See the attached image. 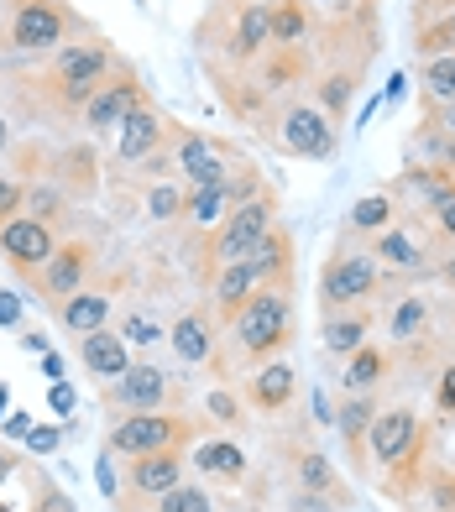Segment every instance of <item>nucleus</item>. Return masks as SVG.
Returning a JSON list of instances; mask_svg holds the SVG:
<instances>
[{
    "mask_svg": "<svg viewBox=\"0 0 455 512\" xmlns=\"http://www.w3.org/2000/svg\"><path fill=\"white\" fill-rule=\"evenodd\" d=\"M89 272H95V246L89 241H68V246H58L48 262H42V272H37V293H42V304H68L84 283H89Z\"/></svg>",
    "mask_w": 455,
    "mask_h": 512,
    "instance_id": "nucleus-12",
    "label": "nucleus"
},
{
    "mask_svg": "<svg viewBox=\"0 0 455 512\" xmlns=\"http://www.w3.org/2000/svg\"><path fill=\"white\" fill-rule=\"evenodd\" d=\"M388 377H393V351L377 345V340H367L361 351H351L346 377H340V392H377V387H388Z\"/></svg>",
    "mask_w": 455,
    "mask_h": 512,
    "instance_id": "nucleus-23",
    "label": "nucleus"
},
{
    "mask_svg": "<svg viewBox=\"0 0 455 512\" xmlns=\"http://www.w3.org/2000/svg\"><path fill=\"white\" fill-rule=\"evenodd\" d=\"M293 392H299V371H293L288 361H262L252 371V382H246V408L272 418V413L293 408Z\"/></svg>",
    "mask_w": 455,
    "mask_h": 512,
    "instance_id": "nucleus-15",
    "label": "nucleus"
},
{
    "mask_svg": "<svg viewBox=\"0 0 455 512\" xmlns=\"http://www.w3.org/2000/svg\"><path fill=\"white\" fill-rule=\"evenodd\" d=\"M414 48L424 58H440V53H455V11L424 21V27H414Z\"/></svg>",
    "mask_w": 455,
    "mask_h": 512,
    "instance_id": "nucleus-36",
    "label": "nucleus"
},
{
    "mask_svg": "<svg viewBox=\"0 0 455 512\" xmlns=\"http://www.w3.org/2000/svg\"><path fill=\"white\" fill-rule=\"evenodd\" d=\"M95 481H100V492L110 502H121V476H116V455L110 450H100V460H95Z\"/></svg>",
    "mask_w": 455,
    "mask_h": 512,
    "instance_id": "nucleus-41",
    "label": "nucleus"
},
{
    "mask_svg": "<svg viewBox=\"0 0 455 512\" xmlns=\"http://www.w3.org/2000/svg\"><path fill=\"white\" fill-rule=\"evenodd\" d=\"M367 335H372V309L361 304V309H340V314H325V351L330 356H351V351H361L367 345Z\"/></svg>",
    "mask_w": 455,
    "mask_h": 512,
    "instance_id": "nucleus-28",
    "label": "nucleus"
},
{
    "mask_svg": "<svg viewBox=\"0 0 455 512\" xmlns=\"http://www.w3.org/2000/svg\"><path fill=\"white\" fill-rule=\"evenodd\" d=\"M272 230H278V199L272 194H257L236 204L231 215L220 220V230L210 236V267H231V262H246Z\"/></svg>",
    "mask_w": 455,
    "mask_h": 512,
    "instance_id": "nucleus-5",
    "label": "nucleus"
},
{
    "mask_svg": "<svg viewBox=\"0 0 455 512\" xmlns=\"http://www.w3.org/2000/svg\"><path fill=\"white\" fill-rule=\"evenodd\" d=\"M21 199H27V183H16V178H0V225L21 215Z\"/></svg>",
    "mask_w": 455,
    "mask_h": 512,
    "instance_id": "nucleus-42",
    "label": "nucleus"
},
{
    "mask_svg": "<svg viewBox=\"0 0 455 512\" xmlns=\"http://www.w3.org/2000/svg\"><path fill=\"white\" fill-rule=\"evenodd\" d=\"M121 340H126V345H157V340H168V330H163L157 319H147V314H126Z\"/></svg>",
    "mask_w": 455,
    "mask_h": 512,
    "instance_id": "nucleus-39",
    "label": "nucleus"
},
{
    "mask_svg": "<svg viewBox=\"0 0 455 512\" xmlns=\"http://www.w3.org/2000/svg\"><path fill=\"white\" fill-rule=\"evenodd\" d=\"M6 476H11V455H6V450H0V481H6Z\"/></svg>",
    "mask_w": 455,
    "mask_h": 512,
    "instance_id": "nucleus-53",
    "label": "nucleus"
},
{
    "mask_svg": "<svg viewBox=\"0 0 455 512\" xmlns=\"http://www.w3.org/2000/svg\"><path fill=\"white\" fill-rule=\"evenodd\" d=\"M58 439H63L58 429H32V434H27V445H32L37 455H48V450H58Z\"/></svg>",
    "mask_w": 455,
    "mask_h": 512,
    "instance_id": "nucleus-46",
    "label": "nucleus"
},
{
    "mask_svg": "<svg viewBox=\"0 0 455 512\" xmlns=\"http://www.w3.org/2000/svg\"><path fill=\"white\" fill-rule=\"evenodd\" d=\"M225 215H231L225 183H215V189H189V194H184V220H189L194 230H220Z\"/></svg>",
    "mask_w": 455,
    "mask_h": 512,
    "instance_id": "nucleus-32",
    "label": "nucleus"
},
{
    "mask_svg": "<svg viewBox=\"0 0 455 512\" xmlns=\"http://www.w3.org/2000/svg\"><path fill=\"white\" fill-rule=\"evenodd\" d=\"M267 27L278 48H299L309 37V0H272L267 6Z\"/></svg>",
    "mask_w": 455,
    "mask_h": 512,
    "instance_id": "nucleus-30",
    "label": "nucleus"
},
{
    "mask_svg": "<svg viewBox=\"0 0 455 512\" xmlns=\"http://www.w3.org/2000/svg\"><path fill=\"white\" fill-rule=\"evenodd\" d=\"M367 251L377 256V267L388 277H424V272H435V246H429L424 220H403L398 215L382 236L367 241Z\"/></svg>",
    "mask_w": 455,
    "mask_h": 512,
    "instance_id": "nucleus-6",
    "label": "nucleus"
},
{
    "mask_svg": "<svg viewBox=\"0 0 455 512\" xmlns=\"http://www.w3.org/2000/svg\"><path fill=\"white\" fill-rule=\"evenodd\" d=\"M204 408H210L220 424H241V403L231 398V392H210V398H204Z\"/></svg>",
    "mask_w": 455,
    "mask_h": 512,
    "instance_id": "nucleus-43",
    "label": "nucleus"
},
{
    "mask_svg": "<svg viewBox=\"0 0 455 512\" xmlns=\"http://www.w3.org/2000/svg\"><path fill=\"white\" fill-rule=\"evenodd\" d=\"M0 429H6L11 439H27V434H32V413H11V418H6V424H0Z\"/></svg>",
    "mask_w": 455,
    "mask_h": 512,
    "instance_id": "nucleus-49",
    "label": "nucleus"
},
{
    "mask_svg": "<svg viewBox=\"0 0 455 512\" xmlns=\"http://www.w3.org/2000/svg\"><path fill=\"white\" fill-rule=\"evenodd\" d=\"M393 220H398V199L393 194H367V199H356L351 215H346V241H372Z\"/></svg>",
    "mask_w": 455,
    "mask_h": 512,
    "instance_id": "nucleus-29",
    "label": "nucleus"
},
{
    "mask_svg": "<svg viewBox=\"0 0 455 512\" xmlns=\"http://www.w3.org/2000/svg\"><path fill=\"white\" fill-rule=\"evenodd\" d=\"M246 450L236 445V439H199L194 455H189V471H199L204 481H220V486H236L246 476Z\"/></svg>",
    "mask_w": 455,
    "mask_h": 512,
    "instance_id": "nucleus-19",
    "label": "nucleus"
},
{
    "mask_svg": "<svg viewBox=\"0 0 455 512\" xmlns=\"http://www.w3.org/2000/svg\"><path fill=\"white\" fill-rule=\"evenodd\" d=\"M6 142H11V131H6V121H0V152H6Z\"/></svg>",
    "mask_w": 455,
    "mask_h": 512,
    "instance_id": "nucleus-55",
    "label": "nucleus"
},
{
    "mask_svg": "<svg viewBox=\"0 0 455 512\" xmlns=\"http://www.w3.org/2000/svg\"><path fill=\"white\" fill-rule=\"evenodd\" d=\"M262 288V272L252 262H231V267H215V283H210V298H215V309L231 319L246 298H252Z\"/></svg>",
    "mask_w": 455,
    "mask_h": 512,
    "instance_id": "nucleus-26",
    "label": "nucleus"
},
{
    "mask_svg": "<svg viewBox=\"0 0 455 512\" xmlns=\"http://www.w3.org/2000/svg\"><path fill=\"white\" fill-rule=\"evenodd\" d=\"M58 251V236L48 220H32V215H16L0 225V256L16 267V272H42V262Z\"/></svg>",
    "mask_w": 455,
    "mask_h": 512,
    "instance_id": "nucleus-13",
    "label": "nucleus"
},
{
    "mask_svg": "<svg viewBox=\"0 0 455 512\" xmlns=\"http://www.w3.org/2000/svg\"><path fill=\"white\" fill-rule=\"evenodd\" d=\"M147 95H142V84H136L131 74H110L95 95L84 100V131H95V136H105V131H116L121 121H126V110L131 105H142Z\"/></svg>",
    "mask_w": 455,
    "mask_h": 512,
    "instance_id": "nucleus-14",
    "label": "nucleus"
},
{
    "mask_svg": "<svg viewBox=\"0 0 455 512\" xmlns=\"http://www.w3.org/2000/svg\"><path fill=\"white\" fill-rule=\"evenodd\" d=\"M335 136H340V126L330 121L320 105H299V100H293V105H283V115H278V147H283L288 157L320 162V157L335 152Z\"/></svg>",
    "mask_w": 455,
    "mask_h": 512,
    "instance_id": "nucleus-10",
    "label": "nucleus"
},
{
    "mask_svg": "<svg viewBox=\"0 0 455 512\" xmlns=\"http://www.w3.org/2000/svg\"><path fill=\"white\" fill-rule=\"evenodd\" d=\"M168 345H173V356L184 361V366H204V361H215V324L204 309H189V314H178L168 324Z\"/></svg>",
    "mask_w": 455,
    "mask_h": 512,
    "instance_id": "nucleus-20",
    "label": "nucleus"
},
{
    "mask_svg": "<svg viewBox=\"0 0 455 512\" xmlns=\"http://www.w3.org/2000/svg\"><path fill=\"white\" fill-rule=\"evenodd\" d=\"M0 324H21V298L16 293H0Z\"/></svg>",
    "mask_w": 455,
    "mask_h": 512,
    "instance_id": "nucleus-50",
    "label": "nucleus"
},
{
    "mask_svg": "<svg viewBox=\"0 0 455 512\" xmlns=\"http://www.w3.org/2000/svg\"><path fill=\"white\" fill-rule=\"evenodd\" d=\"M116 131H121V136H116V157H121V162H142V157H152L157 147H163V115H157L147 100L131 105L126 121H121Z\"/></svg>",
    "mask_w": 455,
    "mask_h": 512,
    "instance_id": "nucleus-18",
    "label": "nucleus"
},
{
    "mask_svg": "<svg viewBox=\"0 0 455 512\" xmlns=\"http://www.w3.org/2000/svg\"><path fill=\"white\" fill-rule=\"evenodd\" d=\"M178 173H184L189 189H215L225 183V157L215 142H204V136H178Z\"/></svg>",
    "mask_w": 455,
    "mask_h": 512,
    "instance_id": "nucleus-22",
    "label": "nucleus"
},
{
    "mask_svg": "<svg viewBox=\"0 0 455 512\" xmlns=\"http://www.w3.org/2000/svg\"><path fill=\"white\" fill-rule=\"evenodd\" d=\"M184 194L189 189H178V183H157L147 194V220H178L184 215Z\"/></svg>",
    "mask_w": 455,
    "mask_h": 512,
    "instance_id": "nucleus-38",
    "label": "nucleus"
},
{
    "mask_svg": "<svg viewBox=\"0 0 455 512\" xmlns=\"http://www.w3.org/2000/svg\"><path fill=\"white\" fill-rule=\"evenodd\" d=\"M267 42H272L267 6H262V0H246V6L236 11V32H231V42H225V53H231L236 63H252V58L267 53Z\"/></svg>",
    "mask_w": 455,
    "mask_h": 512,
    "instance_id": "nucleus-24",
    "label": "nucleus"
},
{
    "mask_svg": "<svg viewBox=\"0 0 455 512\" xmlns=\"http://www.w3.org/2000/svg\"><path fill=\"white\" fill-rule=\"evenodd\" d=\"M178 392V382L168 377L163 366H126L116 382H105V408L110 413H147V408H163Z\"/></svg>",
    "mask_w": 455,
    "mask_h": 512,
    "instance_id": "nucleus-11",
    "label": "nucleus"
},
{
    "mask_svg": "<svg viewBox=\"0 0 455 512\" xmlns=\"http://www.w3.org/2000/svg\"><path fill=\"white\" fill-rule=\"evenodd\" d=\"M293 283H262L246 304L231 314V345L241 361H272L293 345Z\"/></svg>",
    "mask_w": 455,
    "mask_h": 512,
    "instance_id": "nucleus-1",
    "label": "nucleus"
},
{
    "mask_svg": "<svg viewBox=\"0 0 455 512\" xmlns=\"http://www.w3.org/2000/svg\"><path fill=\"white\" fill-rule=\"evenodd\" d=\"M21 209H27V215L32 220H58L63 215V194L53 189V183H32V189H27V199H21Z\"/></svg>",
    "mask_w": 455,
    "mask_h": 512,
    "instance_id": "nucleus-37",
    "label": "nucleus"
},
{
    "mask_svg": "<svg viewBox=\"0 0 455 512\" xmlns=\"http://www.w3.org/2000/svg\"><path fill=\"white\" fill-rule=\"evenodd\" d=\"M429 324H435V304H429L424 293H398V298H393V314H388V340H393V345L424 340Z\"/></svg>",
    "mask_w": 455,
    "mask_h": 512,
    "instance_id": "nucleus-25",
    "label": "nucleus"
},
{
    "mask_svg": "<svg viewBox=\"0 0 455 512\" xmlns=\"http://www.w3.org/2000/svg\"><path fill=\"white\" fill-rule=\"evenodd\" d=\"M445 11H455V0H414V27H424V21H435Z\"/></svg>",
    "mask_w": 455,
    "mask_h": 512,
    "instance_id": "nucleus-45",
    "label": "nucleus"
},
{
    "mask_svg": "<svg viewBox=\"0 0 455 512\" xmlns=\"http://www.w3.org/2000/svg\"><path fill=\"white\" fill-rule=\"evenodd\" d=\"M382 288H388V272L377 267L367 241H340V246H330L325 267H320V314L361 309V304H372Z\"/></svg>",
    "mask_w": 455,
    "mask_h": 512,
    "instance_id": "nucleus-2",
    "label": "nucleus"
},
{
    "mask_svg": "<svg viewBox=\"0 0 455 512\" xmlns=\"http://www.w3.org/2000/svg\"><path fill=\"white\" fill-rule=\"evenodd\" d=\"M79 361H84L89 377L116 382L131 366V345L121 340V330H89V335H79Z\"/></svg>",
    "mask_w": 455,
    "mask_h": 512,
    "instance_id": "nucleus-21",
    "label": "nucleus"
},
{
    "mask_svg": "<svg viewBox=\"0 0 455 512\" xmlns=\"http://www.w3.org/2000/svg\"><path fill=\"white\" fill-rule=\"evenodd\" d=\"M74 16L63 0H16L11 6V48L16 53H58Z\"/></svg>",
    "mask_w": 455,
    "mask_h": 512,
    "instance_id": "nucleus-8",
    "label": "nucleus"
},
{
    "mask_svg": "<svg viewBox=\"0 0 455 512\" xmlns=\"http://www.w3.org/2000/svg\"><path fill=\"white\" fill-rule=\"evenodd\" d=\"M356 68H340V74H325L320 79V110L330 115V121L340 126V121H346V105H351V95H356Z\"/></svg>",
    "mask_w": 455,
    "mask_h": 512,
    "instance_id": "nucleus-34",
    "label": "nucleus"
},
{
    "mask_svg": "<svg viewBox=\"0 0 455 512\" xmlns=\"http://www.w3.org/2000/svg\"><path fill=\"white\" fill-rule=\"evenodd\" d=\"M377 413H382V408H377V392H346V398H340V408H335V418H330V429L351 445V455H356L361 471H367V429H372Z\"/></svg>",
    "mask_w": 455,
    "mask_h": 512,
    "instance_id": "nucleus-17",
    "label": "nucleus"
},
{
    "mask_svg": "<svg viewBox=\"0 0 455 512\" xmlns=\"http://www.w3.org/2000/svg\"><path fill=\"white\" fill-rule=\"evenodd\" d=\"M11 408V392H6V382H0V413H6Z\"/></svg>",
    "mask_w": 455,
    "mask_h": 512,
    "instance_id": "nucleus-54",
    "label": "nucleus"
},
{
    "mask_svg": "<svg viewBox=\"0 0 455 512\" xmlns=\"http://www.w3.org/2000/svg\"><path fill=\"white\" fill-rule=\"evenodd\" d=\"M435 267H440V277H445V283L455 288V251H445V256H440V262H435Z\"/></svg>",
    "mask_w": 455,
    "mask_h": 512,
    "instance_id": "nucleus-52",
    "label": "nucleus"
},
{
    "mask_svg": "<svg viewBox=\"0 0 455 512\" xmlns=\"http://www.w3.org/2000/svg\"><path fill=\"white\" fill-rule=\"evenodd\" d=\"M105 319H110V293L105 288H79L68 304H58V324L68 335H89V330H105Z\"/></svg>",
    "mask_w": 455,
    "mask_h": 512,
    "instance_id": "nucleus-27",
    "label": "nucleus"
},
{
    "mask_svg": "<svg viewBox=\"0 0 455 512\" xmlns=\"http://www.w3.org/2000/svg\"><path fill=\"white\" fill-rule=\"evenodd\" d=\"M194 439V424L184 413L168 408H147V413H116V424L105 429V450L110 455H152V450H184Z\"/></svg>",
    "mask_w": 455,
    "mask_h": 512,
    "instance_id": "nucleus-3",
    "label": "nucleus"
},
{
    "mask_svg": "<svg viewBox=\"0 0 455 512\" xmlns=\"http://www.w3.org/2000/svg\"><path fill=\"white\" fill-rule=\"evenodd\" d=\"M419 89L429 105H450L455 100V53H440V58H424L419 68Z\"/></svg>",
    "mask_w": 455,
    "mask_h": 512,
    "instance_id": "nucleus-33",
    "label": "nucleus"
},
{
    "mask_svg": "<svg viewBox=\"0 0 455 512\" xmlns=\"http://www.w3.org/2000/svg\"><path fill=\"white\" fill-rule=\"evenodd\" d=\"M429 121H435L450 142H455V100H450V105H435V115H429Z\"/></svg>",
    "mask_w": 455,
    "mask_h": 512,
    "instance_id": "nucleus-48",
    "label": "nucleus"
},
{
    "mask_svg": "<svg viewBox=\"0 0 455 512\" xmlns=\"http://www.w3.org/2000/svg\"><path fill=\"white\" fill-rule=\"evenodd\" d=\"M293 465V492H309V497H330L335 507H351V492L346 481H340V471L320 455V450H293L288 455Z\"/></svg>",
    "mask_w": 455,
    "mask_h": 512,
    "instance_id": "nucleus-16",
    "label": "nucleus"
},
{
    "mask_svg": "<svg viewBox=\"0 0 455 512\" xmlns=\"http://www.w3.org/2000/svg\"><path fill=\"white\" fill-rule=\"evenodd\" d=\"M429 439V424L419 418V408H408V403H393V408H382L372 418V429H367V471H393V465Z\"/></svg>",
    "mask_w": 455,
    "mask_h": 512,
    "instance_id": "nucleus-7",
    "label": "nucleus"
},
{
    "mask_svg": "<svg viewBox=\"0 0 455 512\" xmlns=\"http://www.w3.org/2000/svg\"><path fill=\"white\" fill-rule=\"evenodd\" d=\"M147 507H152V512H215V497L204 492V486H194V481H178L173 492L152 497Z\"/></svg>",
    "mask_w": 455,
    "mask_h": 512,
    "instance_id": "nucleus-35",
    "label": "nucleus"
},
{
    "mask_svg": "<svg viewBox=\"0 0 455 512\" xmlns=\"http://www.w3.org/2000/svg\"><path fill=\"white\" fill-rule=\"evenodd\" d=\"M429 215H435V236L445 246H455V189H445L435 204H429Z\"/></svg>",
    "mask_w": 455,
    "mask_h": 512,
    "instance_id": "nucleus-40",
    "label": "nucleus"
},
{
    "mask_svg": "<svg viewBox=\"0 0 455 512\" xmlns=\"http://www.w3.org/2000/svg\"><path fill=\"white\" fill-rule=\"evenodd\" d=\"M37 512H74V502H68V497H58V492H42Z\"/></svg>",
    "mask_w": 455,
    "mask_h": 512,
    "instance_id": "nucleus-51",
    "label": "nucleus"
},
{
    "mask_svg": "<svg viewBox=\"0 0 455 512\" xmlns=\"http://www.w3.org/2000/svg\"><path fill=\"white\" fill-rule=\"evenodd\" d=\"M48 403H53L58 413H74V387H68V382H53V392H48Z\"/></svg>",
    "mask_w": 455,
    "mask_h": 512,
    "instance_id": "nucleus-47",
    "label": "nucleus"
},
{
    "mask_svg": "<svg viewBox=\"0 0 455 512\" xmlns=\"http://www.w3.org/2000/svg\"><path fill=\"white\" fill-rule=\"evenodd\" d=\"M184 476H189V455H184V450L131 455V460H126V497H121V512H142L152 497L173 492Z\"/></svg>",
    "mask_w": 455,
    "mask_h": 512,
    "instance_id": "nucleus-9",
    "label": "nucleus"
},
{
    "mask_svg": "<svg viewBox=\"0 0 455 512\" xmlns=\"http://www.w3.org/2000/svg\"><path fill=\"white\" fill-rule=\"evenodd\" d=\"M435 403H440V413H445V418L455 413V361H450V366L440 371V387H435Z\"/></svg>",
    "mask_w": 455,
    "mask_h": 512,
    "instance_id": "nucleus-44",
    "label": "nucleus"
},
{
    "mask_svg": "<svg viewBox=\"0 0 455 512\" xmlns=\"http://www.w3.org/2000/svg\"><path fill=\"white\" fill-rule=\"evenodd\" d=\"M110 79V48L105 42H74L58 48L48 63V100L58 110H84V100Z\"/></svg>",
    "mask_w": 455,
    "mask_h": 512,
    "instance_id": "nucleus-4",
    "label": "nucleus"
},
{
    "mask_svg": "<svg viewBox=\"0 0 455 512\" xmlns=\"http://www.w3.org/2000/svg\"><path fill=\"white\" fill-rule=\"evenodd\" d=\"M246 262L262 272V283H293V241H288V230H272Z\"/></svg>",
    "mask_w": 455,
    "mask_h": 512,
    "instance_id": "nucleus-31",
    "label": "nucleus"
}]
</instances>
